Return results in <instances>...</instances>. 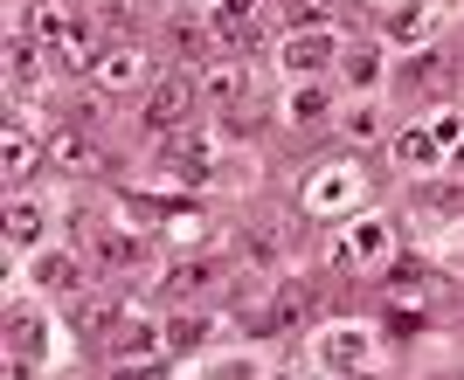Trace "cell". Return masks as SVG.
I'll return each instance as SVG.
<instances>
[{
  "mask_svg": "<svg viewBox=\"0 0 464 380\" xmlns=\"http://www.w3.org/2000/svg\"><path fill=\"white\" fill-rule=\"evenodd\" d=\"M194 104H201V83H194V76H153L139 118H146V132H180L194 118Z\"/></svg>",
  "mask_w": 464,
  "mask_h": 380,
  "instance_id": "6da1fadb",
  "label": "cell"
},
{
  "mask_svg": "<svg viewBox=\"0 0 464 380\" xmlns=\"http://www.w3.org/2000/svg\"><path fill=\"white\" fill-rule=\"evenodd\" d=\"M347 208H361V166H326L319 180H305V214L333 222Z\"/></svg>",
  "mask_w": 464,
  "mask_h": 380,
  "instance_id": "7a4b0ae2",
  "label": "cell"
},
{
  "mask_svg": "<svg viewBox=\"0 0 464 380\" xmlns=\"http://www.w3.org/2000/svg\"><path fill=\"white\" fill-rule=\"evenodd\" d=\"M319 318V277H285L264 311V332H298V325Z\"/></svg>",
  "mask_w": 464,
  "mask_h": 380,
  "instance_id": "3957f363",
  "label": "cell"
},
{
  "mask_svg": "<svg viewBox=\"0 0 464 380\" xmlns=\"http://www.w3.org/2000/svg\"><path fill=\"white\" fill-rule=\"evenodd\" d=\"M146 76H153V56H146L139 42H111V49L91 62V83H97V90H139Z\"/></svg>",
  "mask_w": 464,
  "mask_h": 380,
  "instance_id": "277c9868",
  "label": "cell"
},
{
  "mask_svg": "<svg viewBox=\"0 0 464 380\" xmlns=\"http://www.w3.org/2000/svg\"><path fill=\"white\" fill-rule=\"evenodd\" d=\"M77 242L91 249V263L104 270V277H125V270L139 263V242H132V235H118V228H104V222H83V214H77Z\"/></svg>",
  "mask_w": 464,
  "mask_h": 380,
  "instance_id": "5b68a950",
  "label": "cell"
},
{
  "mask_svg": "<svg viewBox=\"0 0 464 380\" xmlns=\"http://www.w3.org/2000/svg\"><path fill=\"white\" fill-rule=\"evenodd\" d=\"M104 346H111L118 360H153V353H167V325H153V318H118L111 332H104Z\"/></svg>",
  "mask_w": 464,
  "mask_h": 380,
  "instance_id": "8992f818",
  "label": "cell"
},
{
  "mask_svg": "<svg viewBox=\"0 0 464 380\" xmlns=\"http://www.w3.org/2000/svg\"><path fill=\"white\" fill-rule=\"evenodd\" d=\"M326 56H333V35H326V28H291V35H285V70L291 76L326 70Z\"/></svg>",
  "mask_w": 464,
  "mask_h": 380,
  "instance_id": "52a82bcc",
  "label": "cell"
},
{
  "mask_svg": "<svg viewBox=\"0 0 464 380\" xmlns=\"http://www.w3.org/2000/svg\"><path fill=\"white\" fill-rule=\"evenodd\" d=\"M243 90H250V70H243V62H215L208 76H201V97H208L215 111H236V104H243Z\"/></svg>",
  "mask_w": 464,
  "mask_h": 380,
  "instance_id": "ba28073f",
  "label": "cell"
},
{
  "mask_svg": "<svg viewBox=\"0 0 464 380\" xmlns=\"http://www.w3.org/2000/svg\"><path fill=\"white\" fill-rule=\"evenodd\" d=\"M49 159H56L63 173H83V180L111 166V159H104V152H97V146H91V138H83V132H63L56 146H49Z\"/></svg>",
  "mask_w": 464,
  "mask_h": 380,
  "instance_id": "9c48e42d",
  "label": "cell"
},
{
  "mask_svg": "<svg viewBox=\"0 0 464 380\" xmlns=\"http://www.w3.org/2000/svg\"><path fill=\"white\" fill-rule=\"evenodd\" d=\"M167 166H174V180H208L215 173V146L208 138H174V146H167Z\"/></svg>",
  "mask_w": 464,
  "mask_h": 380,
  "instance_id": "30bf717a",
  "label": "cell"
},
{
  "mask_svg": "<svg viewBox=\"0 0 464 380\" xmlns=\"http://www.w3.org/2000/svg\"><path fill=\"white\" fill-rule=\"evenodd\" d=\"M382 256H388V228L382 222H361L347 242L333 249V263H382Z\"/></svg>",
  "mask_w": 464,
  "mask_h": 380,
  "instance_id": "8fae6325",
  "label": "cell"
},
{
  "mask_svg": "<svg viewBox=\"0 0 464 380\" xmlns=\"http://www.w3.org/2000/svg\"><path fill=\"white\" fill-rule=\"evenodd\" d=\"M450 76H458V56L450 49H423V56L409 62V90H444Z\"/></svg>",
  "mask_w": 464,
  "mask_h": 380,
  "instance_id": "7c38bea8",
  "label": "cell"
},
{
  "mask_svg": "<svg viewBox=\"0 0 464 380\" xmlns=\"http://www.w3.org/2000/svg\"><path fill=\"white\" fill-rule=\"evenodd\" d=\"M111 325H118L111 298H70V332H91V339H104Z\"/></svg>",
  "mask_w": 464,
  "mask_h": 380,
  "instance_id": "4fadbf2b",
  "label": "cell"
},
{
  "mask_svg": "<svg viewBox=\"0 0 464 380\" xmlns=\"http://www.w3.org/2000/svg\"><path fill=\"white\" fill-rule=\"evenodd\" d=\"M208 284H215V263H201V256H194V263H174L167 277H160L167 298H194V290H208Z\"/></svg>",
  "mask_w": 464,
  "mask_h": 380,
  "instance_id": "5bb4252c",
  "label": "cell"
},
{
  "mask_svg": "<svg viewBox=\"0 0 464 380\" xmlns=\"http://www.w3.org/2000/svg\"><path fill=\"white\" fill-rule=\"evenodd\" d=\"M319 353H326V366H340V374H353V366L368 360V332H333V339L319 346Z\"/></svg>",
  "mask_w": 464,
  "mask_h": 380,
  "instance_id": "9a60e30c",
  "label": "cell"
},
{
  "mask_svg": "<svg viewBox=\"0 0 464 380\" xmlns=\"http://www.w3.org/2000/svg\"><path fill=\"white\" fill-rule=\"evenodd\" d=\"M437 159V132H395V166H430Z\"/></svg>",
  "mask_w": 464,
  "mask_h": 380,
  "instance_id": "2e32d148",
  "label": "cell"
},
{
  "mask_svg": "<svg viewBox=\"0 0 464 380\" xmlns=\"http://www.w3.org/2000/svg\"><path fill=\"white\" fill-rule=\"evenodd\" d=\"M35 235H42V208H35V201H14V208H7V242L28 249Z\"/></svg>",
  "mask_w": 464,
  "mask_h": 380,
  "instance_id": "e0dca14e",
  "label": "cell"
},
{
  "mask_svg": "<svg viewBox=\"0 0 464 380\" xmlns=\"http://www.w3.org/2000/svg\"><path fill=\"white\" fill-rule=\"evenodd\" d=\"M285 111H291V125H319V118H326V90H319V83H298Z\"/></svg>",
  "mask_w": 464,
  "mask_h": 380,
  "instance_id": "ac0fdd59",
  "label": "cell"
},
{
  "mask_svg": "<svg viewBox=\"0 0 464 380\" xmlns=\"http://www.w3.org/2000/svg\"><path fill=\"white\" fill-rule=\"evenodd\" d=\"M7 346L35 360V353H42V318H28V311H14V318H7Z\"/></svg>",
  "mask_w": 464,
  "mask_h": 380,
  "instance_id": "d6986e66",
  "label": "cell"
},
{
  "mask_svg": "<svg viewBox=\"0 0 464 380\" xmlns=\"http://www.w3.org/2000/svg\"><path fill=\"white\" fill-rule=\"evenodd\" d=\"M35 138H21V132H7V180H28V173H35Z\"/></svg>",
  "mask_w": 464,
  "mask_h": 380,
  "instance_id": "ffe728a7",
  "label": "cell"
},
{
  "mask_svg": "<svg viewBox=\"0 0 464 380\" xmlns=\"http://www.w3.org/2000/svg\"><path fill=\"white\" fill-rule=\"evenodd\" d=\"M167 235H174V242H201V235H208V214L174 208V214H167Z\"/></svg>",
  "mask_w": 464,
  "mask_h": 380,
  "instance_id": "44dd1931",
  "label": "cell"
},
{
  "mask_svg": "<svg viewBox=\"0 0 464 380\" xmlns=\"http://www.w3.org/2000/svg\"><path fill=\"white\" fill-rule=\"evenodd\" d=\"M201 332H208L201 318H174V325H167V353H188V346H201Z\"/></svg>",
  "mask_w": 464,
  "mask_h": 380,
  "instance_id": "7402d4cb",
  "label": "cell"
},
{
  "mask_svg": "<svg viewBox=\"0 0 464 380\" xmlns=\"http://www.w3.org/2000/svg\"><path fill=\"white\" fill-rule=\"evenodd\" d=\"M42 284H56V290H77V263H70V256H49V263H42Z\"/></svg>",
  "mask_w": 464,
  "mask_h": 380,
  "instance_id": "603a6c76",
  "label": "cell"
},
{
  "mask_svg": "<svg viewBox=\"0 0 464 380\" xmlns=\"http://www.w3.org/2000/svg\"><path fill=\"white\" fill-rule=\"evenodd\" d=\"M423 284H430V277H423V270H416V263H402V270H395V277H388V290H395V298H409V290L423 298Z\"/></svg>",
  "mask_w": 464,
  "mask_h": 380,
  "instance_id": "cb8c5ba5",
  "label": "cell"
},
{
  "mask_svg": "<svg viewBox=\"0 0 464 380\" xmlns=\"http://www.w3.org/2000/svg\"><path fill=\"white\" fill-rule=\"evenodd\" d=\"M326 14V0H285V21L291 28H305V21H319Z\"/></svg>",
  "mask_w": 464,
  "mask_h": 380,
  "instance_id": "d4e9b609",
  "label": "cell"
},
{
  "mask_svg": "<svg viewBox=\"0 0 464 380\" xmlns=\"http://www.w3.org/2000/svg\"><path fill=\"white\" fill-rule=\"evenodd\" d=\"M374 70H382V62H374V49H353V56H347V76H353V83H374Z\"/></svg>",
  "mask_w": 464,
  "mask_h": 380,
  "instance_id": "484cf974",
  "label": "cell"
},
{
  "mask_svg": "<svg viewBox=\"0 0 464 380\" xmlns=\"http://www.w3.org/2000/svg\"><path fill=\"white\" fill-rule=\"evenodd\" d=\"M374 132H382V118H374V111H368V104H361V111H353V118H347V138H374Z\"/></svg>",
  "mask_w": 464,
  "mask_h": 380,
  "instance_id": "4316f807",
  "label": "cell"
},
{
  "mask_svg": "<svg viewBox=\"0 0 464 380\" xmlns=\"http://www.w3.org/2000/svg\"><path fill=\"white\" fill-rule=\"evenodd\" d=\"M104 14H111L118 28H125V21H139V14H146V0H104Z\"/></svg>",
  "mask_w": 464,
  "mask_h": 380,
  "instance_id": "83f0119b",
  "label": "cell"
},
{
  "mask_svg": "<svg viewBox=\"0 0 464 380\" xmlns=\"http://www.w3.org/2000/svg\"><path fill=\"white\" fill-rule=\"evenodd\" d=\"M208 380H250V360H222V366H215Z\"/></svg>",
  "mask_w": 464,
  "mask_h": 380,
  "instance_id": "f1b7e54d",
  "label": "cell"
},
{
  "mask_svg": "<svg viewBox=\"0 0 464 380\" xmlns=\"http://www.w3.org/2000/svg\"><path fill=\"white\" fill-rule=\"evenodd\" d=\"M111 380H153V360H139V366H118Z\"/></svg>",
  "mask_w": 464,
  "mask_h": 380,
  "instance_id": "f546056e",
  "label": "cell"
},
{
  "mask_svg": "<svg viewBox=\"0 0 464 380\" xmlns=\"http://www.w3.org/2000/svg\"><path fill=\"white\" fill-rule=\"evenodd\" d=\"M215 14H250V0H215Z\"/></svg>",
  "mask_w": 464,
  "mask_h": 380,
  "instance_id": "4dcf8cb0",
  "label": "cell"
},
{
  "mask_svg": "<svg viewBox=\"0 0 464 380\" xmlns=\"http://www.w3.org/2000/svg\"><path fill=\"white\" fill-rule=\"evenodd\" d=\"M368 7H382V14H402V7H416V0H368Z\"/></svg>",
  "mask_w": 464,
  "mask_h": 380,
  "instance_id": "1f68e13d",
  "label": "cell"
},
{
  "mask_svg": "<svg viewBox=\"0 0 464 380\" xmlns=\"http://www.w3.org/2000/svg\"><path fill=\"white\" fill-rule=\"evenodd\" d=\"M450 166H458V173H464V138H458V159H450Z\"/></svg>",
  "mask_w": 464,
  "mask_h": 380,
  "instance_id": "d6a6232c",
  "label": "cell"
},
{
  "mask_svg": "<svg viewBox=\"0 0 464 380\" xmlns=\"http://www.w3.org/2000/svg\"><path fill=\"white\" fill-rule=\"evenodd\" d=\"M347 380H374V374H361V366H353V374H347Z\"/></svg>",
  "mask_w": 464,
  "mask_h": 380,
  "instance_id": "836d02e7",
  "label": "cell"
},
{
  "mask_svg": "<svg viewBox=\"0 0 464 380\" xmlns=\"http://www.w3.org/2000/svg\"><path fill=\"white\" fill-rule=\"evenodd\" d=\"M285 380H298V374H285Z\"/></svg>",
  "mask_w": 464,
  "mask_h": 380,
  "instance_id": "e575fe53",
  "label": "cell"
}]
</instances>
